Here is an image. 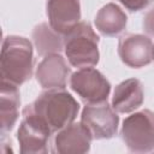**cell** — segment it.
Returning a JSON list of instances; mask_svg holds the SVG:
<instances>
[{
    "label": "cell",
    "mask_w": 154,
    "mask_h": 154,
    "mask_svg": "<svg viewBox=\"0 0 154 154\" xmlns=\"http://www.w3.org/2000/svg\"><path fill=\"white\" fill-rule=\"evenodd\" d=\"M81 124L87 128L93 140H108L118 131L119 117L107 101L93 103L83 108Z\"/></svg>",
    "instance_id": "52a82bcc"
},
{
    "label": "cell",
    "mask_w": 154,
    "mask_h": 154,
    "mask_svg": "<svg viewBox=\"0 0 154 154\" xmlns=\"http://www.w3.org/2000/svg\"><path fill=\"white\" fill-rule=\"evenodd\" d=\"M29 107L52 134L72 124L79 111V103L64 89L43 91Z\"/></svg>",
    "instance_id": "6da1fadb"
},
{
    "label": "cell",
    "mask_w": 154,
    "mask_h": 154,
    "mask_svg": "<svg viewBox=\"0 0 154 154\" xmlns=\"http://www.w3.org/2000/svg\"><path fill=\"white\" fill-rule=\"evenodd\" d=\"M91 135L84 125L70 124L57 132L53 141V153L84 154L90 150Z\"/></svg>",
    "instance_id": "30bf717a"
},
{
    "label": "cell",
    "mask_w": 154,
    "mask_h": 154,
    "mask_svg": "<svg viewBox=\"0 0 154 154\" xmlns=\"http://www.w3.org/2000/svg\"><path fill=\"white\" fill-rule=\"evenodd\" d=\"M34 51L31 42L22 36L8 35L2 41L0 55L1 82L20 85L32 76Z\"/></svg>",
    "instance_id": "7a4b0ae2"
},
{
    "label": "cell",
    "mask_w": 154,
    "mask_h": 154,
    "mask_svg": "<svg viewBox=\"0 0 154 154\" xmlns=\"http://www.w3.org/2000/svg\"><path fill=\"white\" fill-rule=\"evenodd\" d=\"M23 119L19 124L17 138L22 154H46L52 132L32 113L29 105L23 108Z\"/></svg>",
    "instance_id": "8992f818"
},
{
    "label": "cell",
    "mask_w": 154,
    "mask_h": 154,
    "mask_svg": "<svg viewBox=\"0 0 154 154\" xmlns=\"http://www.w3.org/2000/svg\"><path fill=\"white\" fill-rule=\"evenodd\" d=\"M99 36L88 22H79L64 35V52L73 67H93L100 59Z\"/></svg>",
    "instance_id": "3957f363"
},
{
    "label": "cell",
    "mask_w": 154,
    "mask_h": 154,
    "mask_svg": "<svg viewBox=\"0 0 154 154\" xmlns=\"http://www.w3.org/2000/svg\"><path fill=\"white\" fill-rule=\"evenodd\" d=\"M130 12H138L148 7L153 0H117Z\"/></svg>",
    "instance_id": "2e32d148"
},
{
    "label": "cell",
    "mask_w": 154,
    "mask_h": 154,
    "mask_svg": "<svg viewBox=\"0 0 154 154\" xmlns=\"http://www.w3.org/2000/svg\"><path fill=\"white\" fill-rule=\"evenodd\" d=\"M46 8L51 28L63 36L81 20L79 0H47Z\"/></svg>",
    "instance_id": "9c48e42d"
},
{
    "label": "cell",
    "mask_w": 154,
    "mask_h": 154,
    "mask_svg": "<svg viewBox=\"0 0 154 154\" xmlns=\"http://www.w3.org/2000/svg\"><path fill=\"white\" fill-rule=\"evenodd\" d=\"M118 55L129 67L140 69L153 61L154 45L146 35L125 34L119 38Z\"/></svg>",
    "instance_id": "ba28073f"
},
{
    "label": "cell",
    "mask_w": 154,
    "mask_h": 154,
    "mask_svg": "<svg viewBox=\"0 0 154 154\" xmlns=\"http://www.w3.org/2000/svg\"><path fill=\"white\" fill-rule=\"evenodd\" d=\"M153 60H154V55H153Z\"/></svg>",
    "instance_id": "ac0fdd59"
},
{
    "label": "cell",
    "mask_w": 154,
    "mask_h": 154,
    "mask_svg": "<svg viewBox=\"0 0 154 154\" xmlns=\"http://www.w3.org/2000/svg\"><path fill=\"white\" fill-rule=\"evenodd\" d=\"M143 100L142 83L137 78H128L116 87L111 106L118 113H131L142 106Z\"/></svg>",
    "instance_id": "7c38bea8"
},
{
    "label": "cell",
    "mask_w": 154,
    "mask_h": 154,
    "mask_svg": "<svg viewBox=\"0 0 154 154\" xmlns=\"http://www.w3.org/2000/svg\"><path fill=\"white\" fill-rule=\"evenodd\" d=\"M71 69L59 53L43 58L36 69V79L43 89H65Z\"/></svg>",
    "instance_id": "8fae6325"
},
{
    "label": "cell",
    "mask_w": 154,
    "mask_h": 154,
    "mask_svg": "<svg viewBox=\"0 0 154 154\" xmlns=\"http://www.w3.org/2000/svg\"><path fill=\"white\" fill-rule=\"evenodd\" d=\"M143 30L149 36H154V8L149 10L143 17Z\"/></svg>",
    "instance_id": "e0dca14e"
},
{
    "label": "cell",
    "mask_w": 154,
    "mask_h": 154,
    "mask_svg": "<svg viewBox=\"0 0 154 154\" xmlns=\"http://www.w3.org/2000/svg\"><path fill=\"white\" fill-rule=\"evenodd\" d=\"M34 43L40 55L60 53L64 49V36L54 31L47 23H41L32 31Z\"/></svg>",
    "instance_id": "9a60e30c"
},
{
    "label": "cell",
    "mask_w": 154,
    "mask_h": 154,
    "mask_svg": "<svg viewBox=\"0 0 154 154\" xmlns=\"http://www.w3.org/2000/svg\"><path fill=\"white\" fill-rule=\"evenodd\" d=\"M0 129L4 137L10 132L19 116V90L18 85L1 82L0 84Z\"/></svg>",
    "instance_id": "4fadbf2b"
},
{
    "label": "cell",
    "mask_w": 154,
    "mask_h": 154,
    "mask_svg": "<svg viewBox=\"0 0 154 154\" xmlns=\"http://www.w3.org/2000/svg\"><path fill=\"white\" fill-rule=\"evenodd\" d=\"M120 136L131 153L154 150V112L142 109L123 120Z\"/></svg>",
    "instance_id": "277c9868"
},
{
    "label": "cell",
    "mask_w": 154,
    "mask_h": 154,
    "mask_svg": "<svg viewBox=\"0 0 154 154\" xmlns=\"http://www.w3.org/2000/svg\"><path fill=\"white\" fill-rule=\"evenodd\" d=\"M95 26L105 36H117L126 26L128 16L116 4L109 2L102 6L95 16Z\"/></svg>",
    "instance_id": "5bb4252c"
},
{
    "label": "cell",
    "mask_w": 154,
    "mask_h": 154,
    "mask_svg": "<svg viewBox=\"0 0 154 154\" xmlns=\"http://www.w3.org/2000/svg\"><path fill=\"white\" fill-rule=\"evenodd\" d=\"M70 87L85 105L106 102L111 93V83L94 67H83L73 72Z\"/></svg>",
    "instance_id": "5b68a950"
}]
</instances>
